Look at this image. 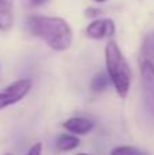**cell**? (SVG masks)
<instances>
[{
  "instance_id": "1",
  "label": "cell",
  "mask_w": 154,
  "mask_h": 155,
  "mask_svg": "<svg viewBox=\"0 0 154 155\" xmlns=\"http://www.w3.org/2000/svg\"><path fill=\"white\" fill-rule=\"evenodd\" d=\"M27 27L34 37L42 40L53 51L64 52L72 44V30L63 18L32 15L27 19Z\"/></svg>"
},
{
  "instance_id": "2",
  "label": "cell",
  "mask_w": 154,
  "mask_h": 155,
  "mask_svg": "<svg viewBox=\"0 0 154 155\" xmlns=\"http://www.w3.org/2000/svg\"><path fill=\"white\" fill-rule=\"evenodd\" d=\"M105 67L106 74L111 79L116 93L122 98L128 95L131 87V68L128 61L123 56L116 41H108L105 46Z\"/></svg>"
},
{
  "instance_id": "3",
  "label": "cell",
  "mask_w": 154,
  "mask_h": 155,
  "mask_svg": "<svg viewBox=\"0 0 154 155\" xmlns=\"http://www.w3.org/2000/svg\"><path fill=\"white\" fill-rule=\"evenodd\" d=\"M141 84L145 117L150 128L154 129V63L141 61Z\"/></svg>"
},
{
  "instance_id": "4",
  "label": "cell",
  "mask_w": 154,
  "mask_h": 155,
  "mask_svg": "<svg viewBox=\"0 0 154 155\" xmlns=\"http://www.w3.org/2000/svg\"><path fill=\"white\" fill-rule=\"evenodd\" d=\"M32 79L25 78V79L15 80L11 84H8L7 87H4L0 91V110L23 99L32 90Z\"/></svg>"
},
{
  "instance_id": "5",
  "label": "cell",
  "mask_w": 154,
  "mask_h": 155,
  "mask_svg": "<svg viewBox=\"0 0 154 155\" xmlns=\"http://www.w3.org/2000/svg\"><path fill=\"white\" fill-rule=\"evenodd\" d=\"M115 31H116V26L112 19H94L87 26L86 35L93 40H104V38L112 37Z\"/></svg>"
},
{
  "instance_id": "6",
  "label": "cell",
  "mask_w": 154,
  "mask_h": 155,
  "mask_svg": "<svg viewBox=\"0 0 154 155\" xmlns=\"http://www.w3.org/2000/svg\"><path fill=\"white\" fill-rule=\"evenodd\" d=\"M63 127L72 135H86L94 128V121L86 117H71L63 123Z\"/></svg>"
},
{
  "instance_id": "7",
  "label": "cell",
  "mask_w": 154,
  "mask_h": 155,
  "mask_svg": "<svg viewBox=\"0 0 154 155\" xmlns=\"http://www.w3.org/2000/svg\"><path fill=\"white\" fill-rule=\"evenodd\" d=\"M14 23V0H0V30L7 31Z\"/></svg>"
},
{
  "instance_id": "8",
  "label": "cell",
  "mask_w": 154,
  "mask_h": 155,
  "mask_svg": "<svg viewBox=\"0 0 154 155\" xmlns=\"http://www.w3.org/2000/svg\"><path fill=\"white\" fill-rule=\"evenodd\" d=\"M55 146H56V150L59 153H67V151H71L78 147L79 139L76 137V135L72 134H60L56 137Z\"/></svg>"
},
{
  "instance_id": "9",
  "label": "cell",
  "mask_w": 154,
  "mask_h": 155,
  "mask_svg": "<svg viewBox=\"0 0 154 155\" xmlns=\"http://www.w3.org/2000/svg\"><path fill=\"white\" fill-rule=\"evenodd\" d=\"M109 76L108 74L104 72H98L97 75H94V78L92 79V83H90V88H92L93 93H102L104 90H106L109 84Z\"/></svg>"
},
{
  "instance_id": "10",
  "label": "cell",
  "mask_w": 154,
  "mask_h": 155,
  "mask_svg": "<svg viewBox=\"0 0 154 155\" xmlns=\"http://www.w3.org/2000/svg\"><path fill=\"white\" fill-rule=\"evenodd\" d=\"M142 60L154 63V33L145 37L142 44Z\"/></svg>"
},
{
  "instance_id": "11",
  "label": "cell",
  "mask_w": 154,
  "mask_h": 155,
  "mask_svg": "<svg viewBox=\"0 0 154 155\" xmlns=\"http://www.w3.org/2000/svg\"><path fill=\"white\" fill-rule=\"evenodd\" d=\"M111 155H146V154L135 147H131V146H120V147H115L111 151Z\"/></svg>"
},
{
  "instance_id": "12",
  "label": "cell",
  "mask_w": 154,
  "mask_h": 155,
  "mask_svg": "<svg viewBox=\"0 0 154 155\" xmlns=\"http://www.w3.org/2000/svg\"><path fill=\"white\" fill-rule=\"evenodd\" d=\"M26 155H42V144L41 143H35L30 147Z\"/></svg>"
},
{
  "instance_id": "13",
  "label": "cell",
  "mask_w": 154,
  "mask_h": 155,
  "mask_svg": "<svg viewBox=\"0 0 154 155\" xmlns=\"http://www.w3.org/2000/svg\"><path fill=\"white\" fill-rule=\"evenodd\" d=\"M25 4L29 5V7H38V5L44 4L46 0H23Z\"/></svg>"
},
{
  "instance_id": "14",
  "label": "cell",
  "mask_w": 154,
  "mask_h": 155,
  "mask_svg": "<svg viewBox=\"0 0 154 155\" xmlns=\"http://www.w3.org/2000/svg\"><path fill=\"white\" fill-rule=\"evenodd\" d=\"M98 14H100V11H98L97 8H87L86 10L87 16H98Z\"/></svg>"
},
{
  "instance_id": "15",
  "label": "cell",
  "mask_w": 154,
  "mask_h": 155,
  "mask_svg": "<svg viewBox=\"0 0 154 155\" xmlns=\"http://www.w3.org/2000/svg\"><path fill=\"white\" fill-rule=\"evenodd\" d=\"M94 2H97V3H105L106 0H94Z\"/></svg>"
},
{
  "instance_id": "16",
  "label": "cell",
  "mask_w": 154,
  "mask_h": 155,
  "mask_svg": "<svg viewBox=\"0 0 154 155\" xmlns=\"http://www.w3.org/2000/svg\"><path fill=\"white\" fill-rule=\"evenodd\" d=\"M76 155H87V154H83V153H81V154H76Z\"/></svg>"
},
{
  "instance_id": "17",
  "label": "cell",
  "mask_w": 154,
  "mask_h": 155,
  "mask_svg": "<svg viewBox=\"0 0 154 155\" xmlns=\"http://www.w3.org/2000/svg\"><path fill=\"white\" fill-rule=\"evenodd\" d=\"M4 155H11V154H4Z\"/></svg>"
}]
</instances>
